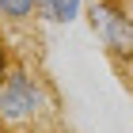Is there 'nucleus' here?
<instances>
[{"label":"nucleus","instance_id":"f257e3e1","mask_svg":"<svg viewBox=\"0 0 133 133\" xmlns=\"http://www.w3.org/2000/svg\"><path fill=\"white\" fill-rule=\"evenodd\" d=\"M88 23L95 38L110 57L133 61V8L125 0H91L88 4Z\"/></svg>","mask_w":133,"mask_h":133},{"label":"nucleus","instance_id":"423d86ee","mask_svg":"<svg viewBox=\"0 0 133 133\" xmlns=\"http://www.w3.org/2000/svg\"><path fill=\"white\" fill-rule=\"evenodd\" d=\"M125 4H129V8H133V0H125Z\"/></svg>","mask_w":133,"mask_h":133},{"label":"nucleus","instance_id":"7ed1b4c3","mask_svg":"<svg viewBox=\"0 0 133 133\" xmlns=\"http://www.w3.org/2000/svg\"><path fill=\"white\" fill-rule=\"evenodd\" d=\"M84 11V0H38V15L50 23H72Z\"/></svg>","mask_w":133,"mask_h":133},{"label":"nucleus","instance_id":"39448f33","mask_svg":"<svg viewBox=\"0 0 133 133\" xmlns=\"http://www.w3.org/2000/svg\"><path fill=\"white\" fill-rule=\"evenodd\" d=\"M129 91H133V69H129Z\"/></svg>","mask_w":133,"mask_h":133},{"label":"nucleus","instance_id":"f03ea898","mask_svg":"<svg viewBox=\"0 0 133 133\" xmlns=\"http://www.w3.org/2000/svg\"><path fill=\"white\" fill-rule=\"evenodd\" d=\"M46 88H42L38 76L31 72H11L0 80V118L11 125H23V122H34L42 110H46Z\"/></svg>","mask_w":133,"mask_h":133},{"label":"nucleus","instance_id":"20e7f679","mask_svg":"<svg viewBox=\"0 0 133 133\" xmlns=\"http://www.w3.org/2000/svg\"><path fill=\"white\" fill-rule=\"evenodd\" d=\"M38 15V0H0V19L8 23H27Z\"/></svg>","mask_w":133,"mask_h":133}]
</instances>
